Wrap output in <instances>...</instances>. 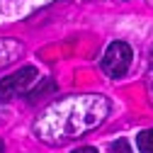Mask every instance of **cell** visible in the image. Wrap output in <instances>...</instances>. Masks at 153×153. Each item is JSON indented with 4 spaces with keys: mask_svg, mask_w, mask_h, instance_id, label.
I'll list each match as a JSON object with an SVG mask.
<instances>
[{
    "mask_svg": "<svg viewBox=\"0 0 153 153\" xmlns=\"http://www.w3.org/2000/svg\"><path fill=\"white\" fill-rule=\"evenodd\" d=\"M148 78H151V88H153V63H151V71H148Z\"/></svg>",
    "mask_w": 153,
    "mask_h": 153,
    "instance_id": "8992f818",
    "label": "cell"
},
{
    "mask_svg": "<svg viewBox=\"0 0 153 153\" xmlns=\"http://www.w3.org/2000/svg\"><path fill=\"white\" fill-rule=\"evenodd\" d=\"M131 59H134V51H131L129 44L112 42L105 49V56H102V71L109 75V78H122V75L129 71V66H131Z\"/></svg>",
    "mask_w": 153,
    "mask_h": 153,
    "instance_id": "7a4b0ae2",
    "label": "cell"
},
{
    "mask_svg": "<svg viewBox=\"0 0 153 153\" xmlns=\"http://www.w3.org/2000/svg\"><path fill=\"white\" fill-rule=\"evenodd\" d=\"M139 148L141 153H153V129H146L139 134Z\"/></svg>",
    "mask_w": 153,
    "mask_h": 153,
    "instance_id": "3957f363",
    "label": "cell"
},
{
    "mask_svg": "<svg viewBox=\"0 0 153 153\" xmlns=\"http://www.w3.org/2000/svg\"><path fill=\"white\" fill-rule=\"evenodd\" d=\"M36 68L34 66H25L20 71H15L12 75L0 80V100H12V97H20V95H29L32 92V85L39 80L36 78Z\"/></svg>",
    "mask_w": 153,
    "mask_h": 153,
    "instance_id": "6da1fadb",
    "label": "cell"
},
{
    "mask_svg": "<svg viewBox=\"0 0 153 153\" xmlns=\"http://www.w3.org/2000/svg\"><path fill=\"white\" fill-rule=\"evenodd\" d=\"M73 153H97L95 148H90V146H83V148H78V151H73Z\"/></svg>",
    "mask_w": 153,
    "mask_h": 153,
    "instance_id": "5b68a950",
    "label": "cell"
},
{
    "mask_svg": "<svg viewBox=\"0 0 153 153\" xmlns=\"http://www.w3.org/2000/svg\"><path fill=\"white\" fill-rule=\"evenodd\" d=\"M0 153H3V141H0Z\"/></svg>",
    "mask_w": 153,
    "mask_h": 153,
    "instance_id": "52a82bcc",
    "label": "cell"
},
{
    "mask_svg": "<svg viewBox=\"0 0 153 153\" xmlns=\"http://www.w3.org/2000/svg\"><path fill=\"white\" fill-rule=\"evenodd\" d=\"M109 153H131V146H129L126 139H117L109 146Z\"/></svg>",
    "mask_w": 153,
    "mask_h": 153,
    "instance_id": "277c9868",
    "label": "cell"
}]
</instances>
